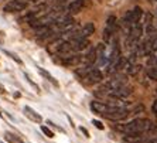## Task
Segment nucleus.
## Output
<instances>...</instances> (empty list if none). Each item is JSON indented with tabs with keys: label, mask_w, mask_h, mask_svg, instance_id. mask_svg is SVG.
I'll list each match as a JSON object with an SVG mask.
<instances>
[{
	"label": "nucleus",
	"mask_w": 157,
	"mask_h": 143,
	"mask_svg": "<svg viewBox=\"0 0 157 143\" xmlns=\"http://www.w3.org/2000/svg\"><path fill=\"white\" fill-rule=\"evenodd\" d=\"M146 72H147V77H149L150 79L157 81V68L156 67H149Z\"/></svg>",
	"instance_id": "obj_11"
},
{
	"label": "nucleus",
	"mask_w": 157,
	"mask_h": 143,
	"mask_svg": "<svg viewBox=\"0 0 157 143\" xmlns=\"http://www.w3.org/2000/svg\"><path fill=\"white\" fill-rule=\"evenodd\" d=\"M71 43H72V45H74V50H75V52L84 51V50L89 48V45H91V43H89V40H88V38H79V40L71 41Z\"/></svg>",
	"instance_id": "obj_7"
},
{
	"label": "nucleus",
	"mask_w": 157,
	"mask_h": 143,
	"mask_svg": "<svg viewBox=\"0 0 157 143\" xmlns=\"http://www.w3.org/2000/svg\"><path fill=\"white\" fill-rule=\"evenodd\" d=\"M121 106H115V105H110L108 102H99V101H92L91 102V109L99 114L101 116H106L108 114H113L115 110H117Z\"/></svg>",
	"instance_id": "obj_2"
},
{
	"label": "nucleus",
	"mask_w": 157,
	"mask_h": 143,
	"mask_svg": "<svg viewBox=\"0 0 157 143\" xmlns=\"http://www.w3.org/2000/svg\"><path fill=\"white\" fill-rule=\"evenodd\" d=\"M31 2H38V0H31Z\"/></svg>",
	"instance_id": "obj_22"
},
{
	"label": "nucleus",
	"mask_w": 157,
	"mask_h": 143,
	"mask_svg": "<svg viewBox=\"0 0 157 143\" xmlns=\"http://www.w3.org/2000/svg\"><path fill=\"white\" fill-rule=\"evenodd\" d=\"M92 123H94V125H95L96 128L99 129V130H102V129H103V125H102V123H101L99 121H96V119H94V121H92Z\"/></svg>",
	"instance_id": "obj_17"
},
{
	"label": "nucleus",
	"mask_w": 157,
	"mask_h": 143,
	"mask_svg": "<svg viewBox=\"0 0 157 143\" xmlns=\"http://www.w3.org/2000/svg\"><path fill=\"white\" fill-rule=\"evenodd\" d=\"M147 64H149V67H156L157 68V55L154 54L147 55Z\"/></svg>",
	"instance_id": "obj_13"
},
{
	"label": "nucleus",
	"mask_w": 157,
	"mask_h": 143,
	"mask_svg": "<svg viewBox=\"0 0 157 143\" xmlns=\"http://www.w3.org/2000/svg\"><path fill=\"white\" fill-rule=\"evenodd\" d=\"M29 6V2L26 0H10L3 6L4 13H18V11L26 10Z\"/></svg>",
	"instance_id": "obj_3"
},
{
	"label": "nucleus",
	"mask_w": 157,
	"mask_h": 143,
	"mask_svg": "<svg viewBox=\"0 0 157 143\" xmlns=\"http://www.w3.org/2000/svg\"><path fill=\"white\" fill-rule=\"evenodd\" d=\"M26 79H27V81H29V84H30V85H31V87H33V88H34V89H36V91H37V92H40V88H38V85H37V84H36V82H34V81H33V79H31V78H30V75H27V74H26Z\"/></svg>",
	"instance_id": "obj_14"
},
{
	"label": "nucleus",
	"mask_w": 157,
	"mask_h": 143,
	"mask_svg": "<svg viewBox=\"0 0 157 143\" xmlns=\"http://www.w3.org/2000/svg\"><path fill=\"white\" fill-rule=\"evenodd\" d=\"M37 70H38V72H40L41 75H43V77L45 78V79L50 81V82H51V84L54 85V87H58V85H59V84H58V81L55 79V78L52 77V75H51L50 72H48V71H45L44 68H41V67H37Z\"/></svg>",
	"instance_id": "obj_10"
},
{
	"label": "nucleus",
	"mask_w": 157,
	"mask_h": 143,
	"mask_svg": "<svg viewBox=\"0 0 157 143\" xmlns=\"http://www.w3.org/2000/svg\"><path fill=\"white\" fill-rule=\"evenodd\" d=\"M4 52H6V54H7L11 60H14V61H16V63H17V64H23V61H21V60H20V58H18V57H17V55H16V54H13V52H10V51H4Z\"/></svg>",
	"instance_id": "obj_15"
},
{
	"label": "nucleus",
	"mask_w": 157,
	"mask_h": 143,
	"mask_svg": "<svg viewBox=\"0 0 157 143\" xmlns=\"http://www.w3.org/2000/svg\"><path fill=\"white\" fill-rule=\"evenodd\" d=\"M116 27H117V20L115 16H109L108 20H106V24H105V29H103V40L105 43H109L113 37L115 31H116Z\"/></svg>",
	"instance_id": "obj_4"
},
{
	"label": "nucleus",
	"mask_w": 157,
	"mask_h": 143,
	"mask_svg": "<svg viewBox=\"0 0 157 143\" xmlns=\"http://www.w3.org/2000/svg\"><path fill=\"white\" fill-rule=\"evenodd\" d=\"M81 132H84L85 136H86V137H89V133H88V130H86L85 128H81Z\"/></svg>",
	"instance_id": "obj_19"
},
{
	"label": "nucleus",
	"mask_w": 157,
	"mask_h": 143,
	"mask_svg": "<svg viewBox=\"0 0 157 143\" xmlns=\"http://www.w3.org/2000/svg\"><path fill=\"white\" fill-rule=\"evenodd\" d=\"M151 110H153V114L157 116V99L153 102V106H151Z\"/></svg>",
	"instance_id": "obj_18"
},
{
	"label": "nucleus",
	"mask_w": 157,
	"mask_h": 143,
	"mask_svg": "<svg viewBox=\"0 0 157 143\" xmlns=\"http://www.w3.org/2000/svg\"><path fill=\"white\" fill-rule=\"evenodd\" d=\"M41 130H43V133L45 136H48V137H54V133H52L51 130L47 128V126H41Z\"/></svg>",
	"instance_id": "obj_16"
},
{
	"label": "nucleus",
	"mask_w": 157,
	"mask_h": 143,
	"mask_svg": "<svg viewBox=\"0 0 157 143\" xmlns=\"http://www.w3.org/2000/svg\"><path fill=\"white\" fill-rule=\"evenodd\" d=\"M151 2H154V0H151Z\"/></svg>",
	"instance_id": "obj_23"
},
{
	"label": "nucleus",
	"mask_w": 157,
	"mask_h": 143,
	"mask_svg": "<svg viewBox=\"0 0 157 143\" xmlns=\"http://www.w3.org/2000/svg\"><path fill=\"white\" fill-rule=\"evenodd\" d=\"M4 137H6V140H7L9 143H23L21 140L18 139L17 136L16 135H13V133H6V135H4Z\"/></svg>",
	"instance_id": "obj_12"
},
{
	"label": "nucleus",
	"mask_w": 157,
	"mask_h": 143,
	"mask_svg": "<svg viewBox=\"0 0 157 143\" xmlns=\"http://www.w3.org/2000/svg\"><path fill=\"white\" fill-rule=\"evenodd\" d=\"M143 140H144L143 133H140V135H126L123 143H142Z\"/></svg>",
	"instance_id": "obj_9"
},
{
	"label": "nucleus",
	"mask_w": 157,
	"mask_h": 143,
	"mask_svg": "<svg viewBox=\"0 0 157 143\" xmlns=\"http://www.w3.org/2000/svg\"><path fill=\"white\" fill-rule=\"evenodd\" d=\"M24 115H26L27 118H29L30 121L33 122H37V123H41V121H43V118H41V115H38L34 109H31L30 106H24Z\"/></svg>",
	"instance_id": "obj_8"
},
{
	"label": "nucleus",
	"mask_w": 157,
	"mask_h": 143,
	"mask_svg": "<svg viewBox=\"0 0 157 143\" xmlns=\"http://www.w3.org/2000/svg\"><path fill=\"white\" fill-rule=\"evenodd\" d=\"M0 143H2V142H0Z\"/></svg>",
	"instance_id": "obj_24"
},
{
	"label": "nucleus",
	"mask_w": 157,
	"mask_h": 143,
	"mask_svg": "<svg viewBox=\"0 0 157 143\" xmlns=\"http://www.w3.org/2000/svg\"><path fill=\"white\" fill-rule=\"evenodd\" d=\"M102 79H103V75H102V72L98 70V68H91V71L85 75L84 78L81 81H84L86 85H95V84H99V82H102Z\"/></svg>",
	"instance_id": "obj_5"
},
{
	"label": "nucleus",
	"mask_w": 157,
	"mask_h": 143,
	"mask_svg": "<svg viewBox=\"0 0 157 143\" xmlns=\"http://www.w3.org/2000/svg\"><path fill=\"white\" fill-rule=\"evenodd\" d=\"M116 129L119 132L124 133V135H140V133L149 132L153 129V123L149 121V119H142V118H137V119H133V121L128 122V123H123V125H117Z\"/></svg>",
	"instance_id": "obj_1"
},
{
	"label": "nucleus",
	"mask_w": 157,
	"mask_h": 143,
	"mask_svg": "<svg viewBox=\"0 0 157 143\" xmlns=\"http://www.w3.org/2000/svg\"><path fill=\"white\" fill-rule=\"evenodd\" d=\"M84 3H85V0H71L70 4H68V7H67V13L70 16H74V14H77V13H79L81 9L84 7Z\"/></svg>",
	"instance_id": "obj_6"
},
{
	"label": "nucleus",
	"mask_w": 157,
	"mask_h": 143,
	"mask_svg": "<svg viewBox=\"0 0 157 143\" xmlns=\"http://www.w3.org/2000/svg\"><path fill=\"white\" fill-rule=\"evenodd\" d=\"M147 143H157V137H154V139H150Z\"/></svg>",
	"instance_id": "obj_21"
},
{
	"label": "nucleus",
	"mask_w": 157,
	"mask_h": 143,
	"mask_svg": "<svg viewBox=\"0 0 157 143\" xmlns=\"http://www.w3.org/2000/svg\"><path fill=\"white\" fill-rule=\"evenodd\" d=\"M0 94H6V88L2 84H0Z\"/></svg>",
	"instance_id": "obj_20"
}]
</instances>
